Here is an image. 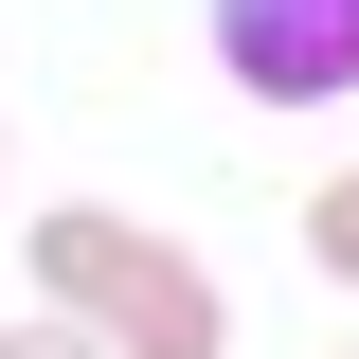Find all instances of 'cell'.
<instances>
[{"instance_id": "1", "label": "cell", "mask_w": 359, "mask_h": 359, "mask_svg": "<svg viewBox=\"0 0 359 359\" xmlns=\"http://www.w3.org/2000/svg\"><path fill=\"white\" fill-rule=\"evenodd\" d=\"M36 287H54V323H90L108 359H216L233 341V306L198 287V252H162V233L108 216V198H54L36 216Z\"/></svg>"}, {"instance_id": "2", "label": "cell", "mask_w": 359, "mask_h": 359, "mask_svg": "<svg viewBox=\"0 0 359 359\" xmlns=\"http://www.w3.org/2000/svg\"><path fill=\"white\" fill-rule=\"evenodd\" d=\"M216 54L252 108H323L359 90V0H216Z\"/></svg>"}, {"instance_id": "3", "label": "cell", "mask_w": 359, "mask_h": 359, "mask_svg": "<svg viewBox=\"0 0 359 359\" xmlns=\"http://www.w3.org/2000/svg\"><path fill=\"white\" fill-rule=\"evenodd\" d=\"M306 269H341V287H359V180H323V198H306Z\"/></svg>"}, {"instance_id": "4", "label": "cell", "mask_w": 359, "mask_h": 359, "mask_svg": "<svg viewBox=\"0 0 359 359\" xmlns=\"http://www.w3.org/2000/svg\"><path fill=\"white\" fill-rule=\"evenodd\" d=\"M0 359H108L90 323H0Z\"/></svg>"}, {"instance_id": "5", "label": "cell", "mask_w": 359, "mask_h": 359, "mask_svg": "<svg viewBox=\"0 0 359 359\" xmlns=\"http://www.w3.org/2000/svg\"><path fill=\"white\" fill-rule=\"evenodd\" d=\"M341 359H359V341H341Z\"/></svg>"}]
</instances>
